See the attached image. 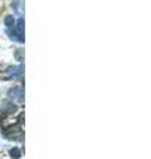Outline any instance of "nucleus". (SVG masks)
<instances>
[{
	"instance_id": "f257e3e1",
	"label": "nucleus",
	"mask_w": 151,
	"mask_h": 159,
	"mask_svg": "<svg viewBox=\"0 0 151 159\" xmlns=\"http://www.w3.org/2000/svg\"><path fill=\"white\" fill-rule=\"evenodd\" d=\"M9 97L11 98H17L20 102L23 101V90H21V88H19V86H15V88H11L9 89Z\"/></svg>"
},
{
	"instance_id": "f03ea898",
	"label": "nucleus",
	"mask_w": 151,
	"mask_h": 159,
	"mask_svg": "<svg viewBox=\"0 0 151 159\" xmlns=\"http://www.w3.org/2000/svg\"><path fill=\"white\" fill-rule=\"evenodd\" d=\"M2 107L6 113H13L15 110H16V106L13 105V102L8 101V99H4L3 103H2Z\"/></svg>"
},
{
	"instance_id": "7ed1b4c3",
	"label": "nucleus",
	"mask_w": 151,
	"mask_h": 159,
	"mask_svg": "<svg viewBox=\"0 0 151 159\" xmlns=\"http://www.w3.org/2000/svg\"><path fill=\"white\" fill-rule=\"evenodd\" d=\"M9 155H11L12 159H19L20 157H21V151H20V148L13 147V148L9 150Z\"/></svg>"
},
{
	"instance_id": "20e7f679",
	"label": "nucleus",
	"mask_w": 151,
	"mask_h": 159,
	"mask_svg": "<svg viewBox=\"0 0 151 159\" xmlns=\"http://www.w3.org/2000/svg\"><path fill=\"white\" fill-rule=\"evenodd\" d=\"M4 24H6V27L8 29H12L15 27V19H13V16H6V19H4Z\"/></svg>"
}]
</instances>
